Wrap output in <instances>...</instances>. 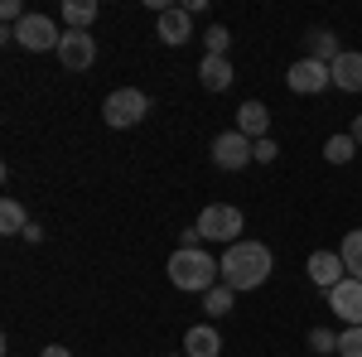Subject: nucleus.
Here are the masks:
<instances>
[{"mask_svg":"<svg viewBox=\"0 0 362 357\" xmlns=\"http://www.w3.org/2000/svg\"><path fill=\"white\" fill-rule=\"evenodd\" d=\"M242 227H247V218H242V208H232V203H208L194 222V232L203 242H227V247L242 242Z\"/></svg>","mask_w":362,"mask_h":357,"instance_id":"7ed1b4c3","label":"nucleus"},{"mask_svg":"<svg viewBox=\"0 0 362 357\" xmlns=\"http://www.w3.org/2000/svg\"><path fill=\"white\" fill-rule=\"evenodd\" d=\"M5 39H15L20 49H29V54H49L54 49L58 54V44H63V29L49 20V15H25L15 29H5Z\"/></svg>","mask_w":362,"mask_h":357,"instance_id":"20e7f679","label":"nucleus"},{"mask_svg":"<svg viewBox=\"0 0 362 357\" xmlns=\"http://www.w3.org/2000/svg\"><path fill=\"white\" fill-rule=\"evenodd\" d=\"M169 357H189V353H169Z\"/></svg>","mask_w":362,"mask_h":357,"instance_id":"c85d7f7f","label":"nucleus"},{"mask_svg":"<svg viewBox=\"0 0 362 357\" xmlns=\"http://www.w3.org/2000/svg\"><path fill=\"white\" fill-rule=\"evenodd\" d=\"M329 73H334L338 92H362V54L358 49H343V54L329 63Z\"/></svg>","mask_w":362,"mask_h":357,"instance_id":"f8f14e48","label":"nucleus"},{"mask_svg":"<svg viewBox=\"0 0 362 357\" xmlns=\"http://www.w3.org/2000/svg\"><path fill=\"white\" fill-rule=\"evenodd\" d=\"M198 83L208 87V92H227V87L237 83V73H232V63L218 54H203V63H198Z\"/></svg>","mask_w":362,"mask_h":357,"instance_id":"ddd939ff","label":"nucleus"},{"mask_svg":"<svg viewBox=\"0 0 362 357\" xmlns=\"http://www.w3.org/2000/svg\"><path fill=\"white\" fill-rule=\"evenodd\" d=\"M309 280H314L324 295H329L334 285H343V280H348L343 256H338V251H314V256H309Z\"/></svg>","mask_w":362,"mask_h":357,"instance_id":"9b49d317","label":"nucleus"},{"mask_svg":"<svg viewBox=\"0 0 362 357\" xmlns=\"http://www.w3.org/2000/svg\"><path fill=\"white\" fill-rule=\"evenodd\" d=\"M329 309L343 319V329H358L362 324V280L348 275L343 285H334V290H329Z\"/></svg>","mask_w":362,"mask_h":357,"instance_id":"6e6552de","label":"nucleus"},{"mask_svg":"<svg viewBox=\"0 0 362 357\" xmlns=\"http://www.w3.org/2000/svg\"><path fill=\"white\" fill-rule=\"evenodd\" d=\"M338 357H362V324L338 333Z\"/></svg>","mask_w":362,"mask_h":357,"instance_id":"4be33fe9","label":"nucleus"},{"mask_svg":"<svg viewBox=\"0 0 362 357\" xmlns=\"http://www.w3.org/2000/svg\"><path fill=\"white\" fill-rule=\"evenodd\" d=\"M358 155V140H353V131H343V136H329L324 140V160L329 165H348Z\"/></svg>","mask_w":362,"mask_h":357,"instance_id":"a211bd4d","label":"nucleus"},{"mask_svg":"<svg viewBox=\"0 0 362 357\" xmlns=\"http://www.w3.org/2000/svg\"><path fill=\"white\" fill-rule=\"evenodd\" d=\"M280 150H276V140L266 136V140H251V160H256V165H271V160H276Z\"/></svg>","mask_w":362,"mask_h":357,"instance_id":"393cba45","label":"nucleus"},{"mask_svg":"<svg viewBox=\"0 0 362 357\" xmlns=\"http://www.w3.org/2000/svg\"><path fill=\"white\" fill-rule=\"evenodd\" d=\"M338 54H343V49H338V39L329 34V29H314V34H309V58H319V63H334Z\"/></svg>","mask_w":362,"mask_h":357,"instance_id":"aec40b11","label":"nucleus"},{"mask_svg":"<svg viewBox=\"0 0 362 357\" xmlns=\"http://www.w3.org/2000/svg\"><path fill=\"white\" fill-rule=\"evenodd\" d=\"M58 63L68 73H87L97 63V39L87 29H63V44H58Z\"/></svg>","mask_w":362,"mask_h":357,"instance_id":"423d86ee","label":"nucleus"},{"mask_svg":"<svg viewBox=\"0 0 362 357\" xmlns=\"http://www.w3.org/2000/svg\"><path fill=\"white\" fill-rule=\"evenodd\" d=\"M0 232H5V237H25V232H29V213L15 203V198L0 203Z\"/></svg>","mask_w":362,"mask_h":357,"instance_id":"dca6fc26","label":"nucleus"},{"mask_svg":"<svg viewBox=\"0 0 362 357\" xmlns=\"http://www.w3.org/2000/svg\"><path fill=\"white\" fill-rule=\"evenodd\" d=\"M309 348H314L319 357L338 353V333H329V329H314V333H309Z\"/></svg>","mask_w":362,"mask_h":357,"instance_id":"b1692460","label":"nucleus"},{"mask_svg":"<svg viewBox=\"0 0 362 357\" xmlns=\"http://www.w3.org/2000/svg\"><path fill=\"white\" fill-rule=\"evenodd\" d=\"M39 357H73V348H63V343H49V348H44Z\"/></svg>","mask_w":362,"mask_h":357,"instance_id":"bb28decb","label":"nucleus"},{"mask_svg":"<svg viewBox=\"0 0 362 357\" xmlns=\"http://www.w3.org/2000/svg\"><path fill=\"white\" fill-rule=\"evenodd\" d=\"M97 20V5L92 0H63V25L68 29H87Z\"/></svg>","mask_w":362,"mask_h":357,"instance_id":"6ab92c4d","label":"nucleus"},{"mask_svg":"<svg viewBox=\"0 0 362 357\" xmlns=\"http://www.w3.org/2000/svg\"><path fill=\"white\" fill-rule=\"evenodd\" d=\"M338 256H343V266L353 280H362V227L358 232H343V242H338Z\"/></svg>","mask_w":362,"mask_h":357,"instance_id":"f3484780","label":"nucleus"},{"mask_svg":"<svg viewBox=\"0 0 362 357\" xmlns=\"http://www.w3.org/2000/svg\"><path fill=\"white\" fill-rule=\"evenodd\" d=\"M285 83H290V92H300V97H319L324 87H334V73L319 58H300V63H290Z\"/></svg>","mask_w":362,"mask_h":357,"instance_id":"0eeeda50","label":"nucleus"},{"mask_svg":"<svg viewBox=\"0 0 362 357\" xmlns=\"http://www.w3.org/2000/svg\"><path fill=\"white\" fill-rule=\"evenodd\" d=\"M155 34H160V44H174V49H179V44L194 39V15H189L184 5H169L165 15L155 20Z\"/></svg>","mask_w":362,"mask_h":357,"instance_id":"9d476101","label":"nucleus"},{"mask_svg":"<svg viewBox=\"0 0 362 357\" xmlns=\"http://www.w3.org/2000/svg\"><path fill=\"white\" fill-rule=\"evenodd\" d=\"M237 131H242L247 140H266V131H271L266 102H242V107H237Z\"/></svg>","mask_w":362,"mask_h":357,"instance_id":"4468645a","label":"nucleus"},{"mask_svg":"<svg viewBox=\"0 0 362 357\" xmlns=\"http://www.w3.org/2000/svg\"><path fill=\"white\" fill-rule=\"evenodd\" d=\"M0 15H5V29H15L25 20V5H20V0H0Z\"/></svg>","mask_w":362,"mask_h":357,"instance_id":"a878e982","label":"nucleus"},{"mask_svg":"<svg viewBox=\"0 0 362 357\" xmlns=\"http://www.w3.org/2000/svg\"><path fill=\"white\" fill-rule=\"evenodd\" d=\"M213 165H218V169L251 165V140L242 136V131H223V136L213 140Z\"/></svg>","mask_w":362,"mask_h":357,"instance_id":"1a4fd4ad","label":"nucleus"},{"mask_svg":"<svg viewBox=\"0 0 362 357\" xmlns=\"http://www.w3.org/2000/svg\"><path fill=\"white\" fill-rule=\"evenodd\" d=\"M184 353H189V357H218V353H223V338H218L213 324H198V329L184 333Z\"/></svg>","mask_w":362,"mask_h":357,"instance_id":"2eb2a0df","label":"nucleus"},{"mask_svg":"<svg viewBox=\"0 0 362 357\" xmlns=\"http://www.w3.org/2000/svg\"><path fill=\"white\" fill-rule=\"evenodd\" d=\"M232 295H237L232 285H213V290L203 295V314H208V319H223L227 309H232Z\"/></svg>","mask_w":362,"mask_h":357,"instance_id":"412c9836","label":"nucleus"},{"mask_svg":"<svg viewBox=\"0 0 362 357\" xmlns=\"http://www.w3.org/2000/svg\"><path fill=\"white\" fill-rule=\"evenodd\" d=\"M353 140H358V145H362V111H358V116H353Z\"/></svg>","mask_w":362,"mask_h":357,"instance_id":"cd10ccee","label":"nucleus"},{"mask_svg":"<svg viewBox=\"0 0 362 357\" xmlns=\"http://www.w3.org/2000/svg\"><path fill=\"white\" fill-rule=\"evenodd\" d=\"M271 266H276V256L266 242H232L223 251V285L232 290H261L266 280H271Z\"/></svg>","mask_w":362,"mask_h":357,"instance_id":"f257e3e1","label":"nucleus"},{"mask_svg":"<svg viewBox=\"0 0 362 357\" xmlns=\"http://www.w3.org/2000/svg\"><path fill=\"white\" fill-rule=\"evenodd\" d=\"M169 285L174 290H184V295H208L213 285H218V275H223V261L218 256H208L203 247H179L169 256Z\"/></svg>","mask_w":362,"mask_h":357,"instance_id":"f03ea898","label":"nucleus"},{"mask_svg":"<svg viewBox=\"0 0 362 357\" xmlns=\"http://www.w3.org/2000/svg\"><path fill=\"white\" fill-rule=\"evenodd\" d=\"M145 111H150V97L140 87H116V92H107V102H102V116H107V126H116V131L145 121Z\"/></svg>","mask_w":362,"mask_h":357,"instance_id":"39448f33","label":"nucleus"},{"mask_svg":"<svg viewBox=\"0 0 362 357\" xmlns=\"http://www.w3.org/2000/svg\"><path fill=\"white\" fill-rule=\"evenodd\" d=\"M203 44H208V54L227 58V44H232V34H227V25H213L208 34H203Z\"/></svg>","mask_w":362,"mask_h":357,"instance_id":"5701e85b","label":"nucleus"}]
</instances>
